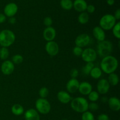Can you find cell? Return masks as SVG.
<instances>
[{"mask_svg": "<svg viewBox=\"0 0 120 120\" xmlns=\"http://www.w3.org/2000/svg\"><path fill=\"white\" fill-rule=\"evenodd\" d=\"M118 66V62L117 58L110 55L103 57L100 63V69L105 73L111 74L114 73Z\"/></svg>", "mask_w": 120, "mask_h": 120, "instance_id": "cell-1", "label": "cell"}, {"mask_svg": "<svg viewBox=\"0 0 120 120\" xmlns=\"http://www.w3.org/2000/svg\"><path fill=\"white\" fill-rule=\"evenodd\" d=\"M70 106L76 112L83 113L89 110V102L83 97H76L70 101Z\"/></svg>", "mask_w": 120, "mask_h": 120, "instance_id": "cell-2", "label": "cell"}, {"mask_svg": "<svg viewBox=\"0 0 120 120\" xmlns=\"http://www.w3.org/2000/svg\"><path fill=\"white\" fill-rule=\"evenodd\" d=\"M15 41V35L9 29H4L0 32V46L7 48L11 46Z\"/></svg>", "mask_w": 120, "mask_h": 120, "instance_id": "cell-3", "label": "cell"}, {"mask_svg": "<svg viewBox=\"0 0 120 120\" xmlns=\"http://www.w3.org/2000/svg\"><path fill=\"white\" fill-rule=\"evenodd\" d=\"M113 50V45L110 41H104L99 42L97 45V52L101 57H104L111 55Z\"/></svg>", "mask_w": 120, "mask_h": 120, "instance_id": "cell-4", "label": "cell"}, {"mask_svg": "<svg viewBox=\"0 0 120 120\" xmlns=\"http://www.w3.org/2000/svg\"><path fill=\"white\" fill-rule=\"evenodd\" d=\"M116 22L117 20L113 15L111 14H105L103 15L100 19L99 26H100L104 30H111L117 23Z\"/></svg>", "mask_w": 120, "mask_h": 120, "instance_id": "cell-5", "label": "cell"}, {"mask_svg": "<svg viewBox=\"0 0 120 120\" xmlns=\"http://www.w3.org/2000/svg\"><path fill=\"white\" fill-rule=\"evenodd\" d=\"M36 111L42 114H47L51 110V105L46 98H39L35 102Z\"/></svg>", "mask_w": 120, "mask_h": 120, "instance_id": "cell-6", "label": "cell"}, {"mask_svg": "<svg viewBox=\"0 0 120 120\" xmlns=\"http://www.w3.org/2000/svg\"><path fill=\"white\" fill-rule=\"evenodd\" d=\"M81 57L86 63H93L97 59V52L93 48H86L83 50Z\"/></svg>", "mask_w": 120, "mask_h": 120, "instance_id": "cell-7", "label": "cell"}, {"mask_svg": "<svg viewBox=\"0 0 120 120\" xmlns=\"http://www.w3.org/2000/svg\"><path fill=\"white\" fill-rule=\"evenodd\" d=\"M91 38L88 34H82L76 37L75 39V45L76 46L83 48L87 46L90 43Z\"/></svg>", "mask_w": 120, "mask_h": 120, "instance_id": "cell-8", "label": "cell"}, {"mask_svg": "<svg viewBox=\"0 0 120 120\" xmlns=\"http://www.w3.org/2000/svg\"><path fill=\"white\" fill-rule=\"evenodd\" d=\"M45 50L47 53L50 56H55L58 54L59 47L58 44L54 41L48 42L45 45Z\"/></svg>", "mask_w": 120, "mask_h": 120, "instance_id": "cell-9", "label": "cell"}, {"mask_svg": "<svg viewBox=\"0 0 120 120\" xmlns=\"http://www.w3.org/2000/svg\"><path fill=\"white\" fill-rule=\"evenodd\" d=\"M110 85L107 79H102L98 82L97 84V92L101 94H105L110 90Z\"/></svg>", "mask_w": 120, "mask_h": 120, "instance_id": "cell-10", "label": "cell"}, {"mask_svg": "<svg viewBox=\"0 0 120 120\" xmlns=\"http://www.w3.org/2000/svg\"><path fill=\"white\" fill-rule=\"evenodd\" d=\"M15 66L11 60H4L1 66V72L4 75H10L14 72Z\"/></svg>", "mask_w": 120, "mask_h": 120, "instance_id": "cell-11", "label": "cell"}, {"mask_svg": "<svg viewBox=\"0 0 120 120\" xmlns=\"http://www.w3.org/2000/svg\"><path fill=\"white\" fill-rule=\"evenodd\" d=\"M18 10V7L17 5L14 2H11L6 5L4 9V15L6 16L11 18L15 15V14L17 13Z\"/></svg>", "mask_w": 120, "mask_h": 120, "instance_id": "cell-12", "label": "cell"}, {"mask_svg": "<svg viewBox=\"0 0 120 120\" xmlns=\"http://www.w3.org/2000/svg\"><path fill=\"white\" fill-rule=\"evenodd\" d=\"M56 36V31L52 26L46 27L43 32V37L47 42L53 41Z\"/></svg>", "mask_w": 120, "mask_h": 120, "instance_id": "cell-13", "label": "cell"}, {"mask_svg": "<svg viewBox=\"0 0 120 120\" xmlns=\"http://www.w3.org/2000/svg\"><path fill=\"white\" fill-rule=\"evenodd\" d=\"M80 82L77 79L71 78L66 84V90L69 93H75L78 91Z\"/></svg>", "mask_w": 120, "mask_h": 120, "instance_id": "cell-14", "label": "cell"}, {"mask_svg": "<svg viewBox=\"0 0 120 120\" xmlns=\"http://www.w3.org/2000/svg\"><path fill=\"white\" fill-rule=\"evenodd\" d=\"M93 35L94 37L98 41L101 42L105 40V33L104 29H102L99 26H95L93 29Z\"/></svg>", "mask_w": 120, "mask_h": 120, "instance_id": "cell-15", "label": "cell"}, {"mask_svg": "<svg viewBox=\"0 0 120 120\" xmlns=\"http://www.w3.org/2000/svg\"><path fill=\"white\" fill-rule=\"evenodd\" d=\"M92 89L93 87L90 83L87 82H83L80 83L78 91L82 95L87 96V95H89V94L91 91H93Z\"/></svg>", "mask_w": 120, "mask_h": 120, "instance_id": "cell-16", "label": "cell"}, {"mask_svg": "<svg viewBox=\"0 0 120 120\" xmlns=\"http://www.w3.org/2000/svg\"><path fill=\"white\" fill-rule=\"evenodd\" d=\"M57 97L58 100L62 104H66L70 101L72 100L71 96L68 91H60L57 93Z\"/></svg>", "mask_w": 120, "mask_h": 120, "instance_id": "cell-17", "label": "cell"}, {"mask_svg": "<svg viewBox=\"0 0 120 120\" xmlns=\"http://www.w3.org/2000/svg\"><path fill=\"white\" fill-rule=\"evenodd\" d=\"M87 4L85 0H75L73 2V7L77 12H83L86 11Z\"/></svg>", "mask_w": 120, "mask_h": 120, "instance_id": "cell-18", "label": "cell"}, {"mask_svg": "<svg viewBox=\"0 0 120 120\" xmlns=\"http://www.w3.org/2000/svg\"><path fill=\"white\" fill-rule=\"evenodd\" d=\"M108 104L111 110L118 111L120 109V101L117 97H111L108 99Z\"/></svg>", "mask_w": 120, "mask_h": 120, "instance_id": "cell-19", "label": "cell"}, {"mask_svg": "<svg viewBox=\"0 0 120 120\" xmlns=\"http://www.w3.org/2000/svg\"><path fill=\"white\" fill-rule=\"evenodd\" d=\"M24 117L26 120H40V116L38 112L34 109L26 110L25 112Z\"/></svg>", "mask_w": 120, "mask_h": 120, "instance_id": "cell-20", "label": "cell"}, {"mask_svg": "<svg viewBox=\"0 0 120 120\" xmlns=\"http://www.w3.org/2000/svg\"><path fill=\"white\" fill-rule=\"evenodd\" d=\"M11 111L15 116H21L24 112V109L21 104H15L12 105L11 108Z\"/></svg>", "mask_w": 120, "mask_h": 120, "instance_id": "cell-21", "label": "cell"}, {"mask_svg": "<svg viewBox=\"0 0 120 120\" xmlns=\"http://www.w3.org/2000/svg\"><path fill=\"white\" fill-rule=\"evenodd\" d=\"M107 80L110 85L116 86L119 83V77L116 73H112L111 74H109Z\"/></svg>", "mask_w": 120, "mask_h": 120, "instance_id": "cell-22", "label": "cell"}, {"mask_svg": "<svg viewBox=\"0 0 120 120\" xmlns=\"http://www.w3.org/2000/svg\"><path fill=\"white\" fill-rule=\"evenodd\" d=\"M90 75L92 78L98 79L101 77L102 75V71L98 67H94L90 73Z\"/></svg>", "mask_w": 120, "mask_h": 120, "instance_id": "cell-23", "label": "cell"}, {"mask_svg": "<svg viewBox=\"0 0 120 120\" xmlns=\"http://www.w3.org/2000/svg\"><path fill=\"white\" fill-rule=\"evenodd\" d=\"M78 19L79 22L80 24L82 25H85L88 23L89 21V15L87 12H83L80 14V15L78 16Z\"/></svg>", "mask_w": 120, "mask_h": 120, "instance_id": "cell-24", "label": "cell"}, {"mask_svg": "<svg viewBox=\"0 0 120 120\" xmlns=\"http://www.w3.org/2000/svg\"><path fill=\"white\" fill-rule=\"evenodd\" d=\"M60 6L64 10H70L73 8V1L71 0H61Z\"/></svg>", "mask_w": 120, "mask_h": 120, "instance_id": "cell-25", "label": "cell"}, {"mask_svg": "<svg viewBox=\"0 0 120 120\" xmlns=\"http://www.w3.org/2000/svg\"><path fill=\"white\" fill-rule=\"evenodd\" d=\"M9 55V50L7 48L2 47L0 48V59L3 60H6Z\"/></svg>", "mask_w": 120, "mask_h": 120, "instance_id": "cell-26", "label": "cell"}, {"mask_svg": "<svg viewBox=\"0 0 120 120\" xmlns=\"http://www.w3.org/2000/svg\"><path fill=\"white\" fill-rule=\"evenodd\" d=\"M120 22H118L116 23L114 26L112 28V34L114 37L116 38L120 39Z\"/></svg>", "mask_w": 120, "mask_h": 120, "instance_id": "cell-27", "label": "cell"}, {"mask_svg": "<svg viewBox=\"0 0 120 120\" xmlns=\"http://www.w3.org/2000/svg\"><path fill=\"white\" fill-rule=\"evenodd\" d=\"M88 97L91 102H96L99 99L100 96L97 91H91L88 95Z\"/></svg>", "mask_w": 120, "mask_h": 120, "instance_id": "cell-28", "label": "cell"}, {"mask_svg": "<svg viewBox=\"0 0 120 120\" xmlns=\"http://www.w3.org/2000/svg\"><path fill=\"white\" fill-rule=\"evenodd\" d=\"M94 67V64L93 63H87L86 64L82 69V71L84 74L89 75H90V71Z\"/></svg>", "mask_w": 120, "mask_h": 120, "instance_id": "cell-29", "label": "cell"}, {"mask_svg": "<svg viewBox=\"0 0 120 120\" xmlns=\"http://www.w3.org/2000/svg\"><path fill=\"white\" fill-rule=\"evenodd\" d=\"M23 61V57L22 55L19 54H16V55H14L12 57V62L14 64H19L22 63Z\"/></svg>", "mask_w": 120, "mask_h": 120, "instance_id": "cell-30", "label": "cell"}, {"mask_svg": "<svg viewBox=\"0 0 120 120\" xmlns=\"http://www.w3.org/2000/svg\"><path fill=\"white\" fill-rule=\"evenodd\" d=\"M82 120H94V116L90 111H87L83 112L82 116Z\"/></svg>", "mask_w": 120, "mask_h": 120, "instance_id": "cell-31", "label": "cell"}, {"mask_svg": "<svg viewBox=\"0 0 120 120\" xmlns=\"http://www.w3.org/2000/svg\"><path fill=\"white\" fill-rule=\"evenodd\" d=\"M49 94V90L46 87H43L39 91V95L42 98H45Z\"/></svg>", "mask_w": 120, "mask_h": 120, "instance_id": "cell-32", "label": "cell"}, {"mask_svg": "<svg viewBox=\"0 0 120 120\" xmlns=\"http://www.w3.org/2000/svg\"><path fill=\"white\" fill-rule=\"evenodd\" d=\"M83 51V48H80V47L76 46L73 49V53L76 56H77V57H80V56H82Z\"/></svg>", "mask_w": 120, "mask_h": 120, "instance_id": "cell-33", "label": "cell"}, {"mask_svg": "<svg viewBox=\"0 0 120 120\" xmlns=\"http://www.w3.org/2000/svg\"><path fill=\"white\" fill-rule=\"evenodd\" d=\"M53 23V20L50 16H47V17L45 18L44 20H43V24L46 26V27L52 26V25Z\"/></svg>", "mask_w": 120, "mask_h": 120, "instance_id": "cell-34", "label": "cell"}, {"mask_svg": "<svg viewBox=\"0 0 120 120\" xmlns=\"http://www.w3.org/2000/svg\"><path fill=\"white\" fill-rule=\"evenodd\" d=\"M98 109H99V106L95 102H91V103H89V109H90L91 111H97L98 110Z\"/></svg>", "mask_w": 120, "mask_h": 120, "instance_id": "cell-35", "label": "cell"}, {"mask_svg": "<svg viewBox=\"0 0 120 120\" xmlns=\"http://www.w3.org/2000/svg\"><path fill=\"white\" fill-rule=\"evenodd\" d=\"M70 76H71V78H77V76H79V71L77 70V69H71V71H70Z\"/></svg>", "mask_w": 120, "mask_h": 120, "instance_id": "cell-36", "label": "cell"}, {"mask_svg": "<svg viewBox=\"0 0 120 120\" xmlns=\"http://www.w3.org/2000/svg\"><path fill=\"white\" fill-rule=\"evenodd\" d=\"M86 10L87 11V13H89V14H93V13L94 12L95 10H96V8H95V7L93 5H87V7Z\"/></svg>", "mask_w": 120, "mask_h": 120, "instance_id": "cell-37", "label": "cell"}, {"mask_svg": "<svg viewBox=\"0 0 120 120\" xmlns=\"http://www.w3.org/2000/svg\"><path fill=\"white\" fill-rule=\"evenodd\" d=\"M97 120H110L109 116L105 114H100L97 117Z\"/></svg>", "mask_w": 120, "mask_h": 120, "instance_id": "cell-38", "label": "cell"}, {"mask_svg": "<svg viewBox=\"0 0 120 120\" xmlns=\"http://www.w3.org/2000/svg\"><path fill=\"white\" fill-rule=\"evenodd\" d=\"M114 18H116V20H120V9H118L114 13V15H113Z\"/></svg>", "mask_w": 120, "mask_h": 120, "instance_id": "cell-39", "label": "cell"}, {"mask_svg": "<svg viewBox=\"0 0 120 120\" xmlns=\"http://www.w3.org/2000/svg\"><path fill=\"white\" fill-rule=\"evenodd\" d=\"M6 19H7V16L4 14L0 13V24L5 22Z\"/></svg>", "mask_w": 120, "mask_h": 120, "instance_id": "cell-40", "label": "cell"}, {"mask_svg": "<svg viewBox=\"0 0 120 120\" xmlns=\"http://www.w3.org/2000/svg\"><path fill=\"white\" fill-rule=\"evenodd\" d=\"M16 18L14 17V16H12V17L9 18V23H10V24L14 25V24H15V23H16Z\"/></svg>", "mask_w": 120, "mask_h": 120, "instance_id": "cell-41", "label": "cell"}, {"mask_svg": "<svg viewBox=\"0 0 120 120\" xmlns=\"http://www.w3.org/2000/svg\"><path fill=\"white\" fill-rule=\"evenodd\" d=\"M107 3L109 5L112 6L114 4V0H107Z\"/></svg>", "mask_w": 120, "mask_h": 120, "instance_id": "cell-42", "label": "cell"}, {"mask_svg": "<svg viewBox=\"0 0 120 120\" xmlns=\"http://www.w3.org/2000/svg\"><path fill=\"white\" fill-rule=\"evenodd\" d=\"M0 48H1V46H0Z\"/></svg>", "mask_w": 120, "mask_h": 120, "instance_id": "cell-43", "label": "cell"}]
</instances>
